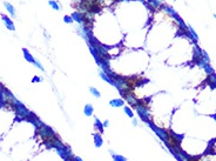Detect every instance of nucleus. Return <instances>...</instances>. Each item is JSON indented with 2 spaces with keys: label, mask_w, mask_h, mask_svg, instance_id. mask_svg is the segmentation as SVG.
Here are the masks:
<instances>
[{
  "label": "nucleus",
  "mask_w": 216,
  "mask_h": 161,
  "mask_svg": "<svg viewBox=\"0 0 216 161\" xmlns=\"http://www.w3.org/2000/svg\"><path fill=\"white\" fill-rule=\"evenodd\" d=\"M132 122H133V125H134V126H138V120H136V119H133V120H132Z\"/></svg>",
  "instance_id": "obj_29"
},
{
  "label": "nucleus",
  "mask_w": 216,
  "mask_h": 161,
  "mask_svg": "<svg viewBox=\"0 0 216 161\" xmlns=\"http://www.w3.org/2000/svg\"><path fill=\"white\" fill-rule=\"evenodd\" d=\"M134 109L136 110V113H138V115L140 116V119L142 120V121H145V122H147V121H149L150 120V114H149V108L147 107V105L143 103V101H141V100H139L138 101V104L134 106Z\"/></svg>",
  "instance_id": "obj_2"
},
{
  "label": "nucleus",
  "mask_w": 216,
  "mask_h": 161,
  "mask_svg": "<svg viewBox=\"0 0 216 161\" xmlns=\"http://www.w3.org/2000/svg\"><path fill=\"white\" fill-rule=\"evenodd\" d=\"M160 9H161V11H163L166 14H168L169 17L174 18V19H175V18L179 15V13H177V12H176V11H175V9H174L171 6H169V5L164 4V2L162 4L161 6H160Z\"/></svg>",
  "instance_id": "obj_4"
},
{
  "label": "nucleus",
  "mask_w": 216,
  "mask_h": 161,
  "mask_svg": "<svg viewBox=\"0 0 216 161\" xmlns=\"http://www.w3.org/2000/svg\"><path fill=\"white\" fill-rule=\"evenodd\" d=\"M4 6H5V8L7 9V12L12 15V17H15V14H17V12H15V8H14V6L12 5V4H9V2H5L4 4Z\"/></svg>",
  "instance_id": "obj_14"
},
{
  "label": "nucleus",
  "mask_w": 216,
  "mask_h": 161,
  "mask_svg": "<svg viewBox=\"0 0 216 161\" xmlns=\"http://www.w3.org/2000/svg\"><path fill=\"white\" fill-rule=\"evenodd\" d=\"M99 77L104 80V81H106V82H108L109 85H112V86H114V79L110 77V75H108L107 73H105L104 71H100L99 72Z\"/></svg>",
  "instance_id": "obj_9"
},
{
  "label": "nucleus",
  "mask_w": 216,
  "mask_h": 161,
  "mask_svg": "<svg viewBox=\"0 0 216 161\" xmlns=\"http://www.w3.org/2000/svg\"><path fill=\"white\" fill-rule=\"evenodd\" d=\"M63 22L71 25V24H73L74 21H73V18H72L71 15H65V17H63Z\"/></svg>",
  "instance_id": "obj_21"
},
{
  "label": "nucleus",
  "mask_w": 216,
  "mask_h": 161,
  "mask_svg": "<svg viewBox=\"0 0 216 161\" xmlns=\"http://www.w3.org/2000/svg\"><path fill=\"white\" fill-rule=\"evenodd\" d=\"M214 18H215V19H216V14H214Z\"/></svg>",
  "instance_id": "obj_34"
},
{
  "label": "nucleus",
  "mask_w": 216,
  "mask_h": 161,
  "mask_svg": "<svg viewBox=\"0 0 216 161\" xmlns=\"http://www.w3.org/2000/svg\"><path fill=\"white\" fill-rule=\"evenodd\" d=\"M4 90H5V87H4V86H2L1 84H0V93H1V92H2Z\"/></svg>",
  "instance_id": "obj_30"
},
{
  "label": "nucleus",
  "mask_w": 216,
  "mask_h": 161,
  "mask_svg": "<svg viewBox=\"0 0 216 161\" xmlns=\"http://www.w3.org/2000/svg\"><path fill=\"white\" fill-rule=\"evenodd\" d=\"M187 28H188V31H189V33H190V35H192L193 43H194V44H196V43L199 41V35L196 34L195 30H194V28H193V26H190V25H187Z\"/></svg>",
  "instance_id": "obj_12"
},
{
  "label": "nucleus",
  "mask_w": 216,
  "mask_h": 161,
  "mask_svg": "<svg viewBox=\"0 0 216 161\" xmlns=\"http://www.w3.org/2000/svg\"><path fill=\"white\" fill-rule=\"evenodd\" d=\"M33 65H35V66H37V67H38L39 69H41L42 72L45 71V69H44V67H42V65H41V64H40V62H39V61L37 60V59H35V61H34V64H33Z\"/></svg>",
  "instance_id": "obj_25"
},
{
  "label": "nucleus",
  "mask_w": 216,
  "mask_h": 161,
  "mask_svg": "<svg viewBox=\"0 0 216 161\" xmlns=\"http://www.w3.org/2000/svg\"><path fill=\"white\" fill-rule=\"evenodd\" d=\"M11 108L12 109H14V112H15V114H17V118L18 119H24V120H27L30 116H32L34 113L33 112H31L30 109H27V108L24 106V104H21L19 100H17L14 104H12L11 105Z\"/></svg>",
  "instance_id": "obj_1"
},
{
  "label": "nucleus",
  "mask_w": 216,
  "mask_h": 161,
  "mask_svg": "<svg viewBox=\"0 0 216 161\" xmlns=\"http://www.w3.org/2000/svg\"><path fill=\"white\" fill-rule=\"evenodd\" d=\"M37 133L44 139V140H47V139H51V138H53L56 135V133L53 131V128H51L50 126H47V125H42L41 127H39L38 129H37Z\"/></svg>",
  "instance_id": "obj_3"
},
{
  "label": "nucleus",
  "mask_w": 216,
  "mask_h": 161,
  "mask_svg": "<svg viewBox=\"0 0 216 161\" xmlns=\"http://www.w3.org/2000/svg\"><path fill=\"white\" fill-rule=\"evenodd\" d=\"M72 159H73V161H84L81 158H79V157H72Z\"/></svg>",
  "instance_id": "obj_27"
},
{
  "label": "nucleus",
  "mask_w": 216,
  "mask_h": 161,
  "mask_svg": "<svg viewBox=\"0 0 216 161\" xmlns=\"http://www.w3.org/2000/svg\"><path fill=\"white\" fill-rule=\"evenodd\" d=\"M1 19H2V21H4V24H5V27H6L7 30H9V31H15V26H14L13 21H12L7 15L1 14Z\"/></svg>",
  "instance_id": "obj_6"
},
{
  "label": "nucleus",
  "mask_w": 216,
  "mask_h": 161,
  "mask_svg": "<svg viewBox=\"0 0 216 161\" xmlns=\"http://www.w3.org/2000/svg\"><path fill=\"white\" fill-rule=\"evenodd\" d=\"M209 81H210V84H212V85L216 86V75H215V73H214V74H212V75H209Z\"/></svg>",
  "instance_id": "obj_24"
},
{
  "label": "nucleus",
  "mask_w": 216,
  "mask_h": 161,
  "mask_svg": "<svg viewBox=\"0 0 216 161\" xmlns=\"http://www.w3.org/2000/svg\"><path fill=\"white\" fill-rule=\"evenodd\" d=\"M102 125H104V128H106V127H108V126H109V121H108V120L104 121V123H102Z\"/></svg>",
  "instance_id": "obj_28"
},
{
  "label": "nucleus",
  "mask_w": 216,
  "mask_h": 161,
  "mask_svg": "<svg viewBox=\"0 0 216 161\" xmlns=\"http://www.w3.org/2000/svg\"><path fill=\"white\" fill-rule=\"evenodd\" d=\"M22 53H24L25 59H26L28 62H31V64H34V61H35V58H34L32 54L30 53V51H28L27 48H24V50H22Z\"/></svg>",
  "instance_id": "obj_13"
},
{
  "label": "nucleus",
  "mask_w": 216,
  "mask_h": 161,
  "mask_svg": "<svg viewBox=\"0 0 216 161\" xmlns=\"http://www.w3.org/2000/svg\"><path fill=\"white\" fill-rule=\"evenodd\" d=\"M48 5L53 8V9H55V11H59L61 7H60V5H59V2L58 1H55V0H50L48 1Z\"/></svg>",
  "instance_id": "obj_19"
},
{
  "label": "nucleus",
  "mask_w": 216,
  "mask_h": 161,
  "mask_svg": "<svg viewBox=\"0 0 216 161\" xmlns=\"http://www.w3.org/2000/svg\"><path fill=\"white\" fill-rule=\"evenodd\" d=\"M89 93H91L93 97H95V98H101V93H100L95 87H89Z\"/></svg>",
  "instance_id": "obj_18"
},
{
  "label": "nucleus",
  "mask_w": 216,
  "mask_h": 161,
  "mask_svg": "<svg viewBox=\"0 0 216 161\" xmlns=\"http://www.w3.org/2000/svg\"><path fill=\"white\" fill-rule=\"evenodd\" d=\"M139 1H142L143 2V1H149V0H139Z\"/></svg>",
  "instance_id": "obj_32"
},
{
  "label": "nucleus",
  "mask_w": 216,
  "mask_h": 161,
  "mask_svg": "<svg viewBox=\"0 0 216 161\" xmlns=\"http://www.w3.org/2000/svg\"><path fill=\"white\" fill-rule=\"evenodd\" d=\"M94 127L100 132V133H102L104 132V125H102V122L99 120V118H94Z\"/></svg>",
  "instance_id": "obj_16"
},
{
  "label": "nucleus",
  "mask_w": 216,
  "mask_h": 161,
  "mask_svg": "<svg viewBox=\"0 0 216 161\" xmlns=\"http://www.w3.org/2000/svg\"><path fill=\"white\" fill-rule=\"evenodd\" d=\"M85 1H89V2H99V0H85Z\"/></svg>",
  "instance_id": "obj_31"
},
{
  "label": "nucleus",
  "mask_w": 216,
  "mask_h": 161,
  "mask_svg": "<svg viewBox=\"0 0 216 161\" xmlns=\"http://www.w3.org/2000/svg\"><path fill=\"white\" fill-rule=\"evenodd\" d=\"M113 160L114 161H127L126 158H123L122 155H117V154H113Z\"/></svg>",
  "instance_id": "obj_22"
},
{
  "label": "nucleus",
  "mask_w": 216,
  "mask_h": 161,
  "mask_svg": "<svg viewBox=\"0 0 216 161\" xmlns=\"http://www.w3.org/2000/svg\"><path fill=\"white\" fill-rule=\"evenodd\" d=\"M202 59L206 60L207 62H210V58H209V55H208V53L206 51H202Z\"/></svg>",
  "instance_id": "obj_23"
},
{
  "label": "nucleus",
  "mask_w": 216,
  "mask_h": 161,
  "mask_svg": "<svg viewBox=\"0 0 216 161\" xmlns=\"http://www.w3.org/2000/svg\"><path fill=\"white\" fill-rule=\"evenodd\" d=\"M40 80H41V79H40V77H34V78L32 79V81H33V82H39Z\"/></svg>",
  "instance_id": "obj_26"
},
{
  "label": "nucleus",
  "mask_w": 216,
  "mask_h": 161,
  "mask_svg": "<svg viewBox=\"0 0 216 161\" xmlns=\"http://www.w3.org/2000/svg\"><path fill=\"white\" fill-rule=\"evenodd\" d=\"M148 2L153 6L154 9H158V8H160V6L164 2V0H149Z\"/></svg>",
  "instance_id": "obj_17"
},
{
  "label": "nucleus",
  "mask_w": 216,
  "mask_h": 161,
  "mask_svg": "<svg viewBox=\"0 0 216 161\" xmlns=\"http://www.w3.org/2000/svg\"><path fill=\"white\" fill-rule=\"evenodd\" d=\"M123 112H125V113H126V114H127L129 118H132V119L134 118V112H133V109H132L130 107H127V106H125V107H123Z\"/></svg>",
  "instance_id": "obj_20"
},
{
  "label": "nucleus",
  "mask_w": 216,
  "mask_h": 161,
  "mask_svg": "<svg viewBox=\"0 0 216 161\" xmlns=\"http://www.w3.org/2000/svg\"><path fill=\"white\" fill-rule=\"evenodd\" d=\"M109 106H112V107H114V108L123 107V106H125V100L121 99V98H119V99H113V100L109 101Z\"/></svg>",
  "instance_id": "obj_10"
},
{
  "label": "nucleus",
  "mask_w": 216,
  "mask_h": 161,
  "mask_svg": "<svg viewBox=\"0 0 216 161\" xmlns=\"http://www.w3.org/2000/svg\"><path fill=\"white\" fill-rule=\"evenodd\" d=\"M93 113H94V107H93V105H91V104H87V105H85V107H84V114L86 115V116H92L93 115Z\"/></svg>",
  "instance_id": "obj_11"
},
{
  "label": "nucleus",
  "mask_w": 216,
  "mask_h": 161,
  "mask_svg": "<svg viewBox=\"0 0 216 161\" xmlns=\"http://www.w3.org/2000/svg\"><path fill=\"white\" fill-rule=\"evenodd\" d=\"M214 120H215V122H216V115H214Z\"/></svg>",
  "instance_id": "obj_33"
},
{
  "label": "nucleus",
  "mask_w": 216,
  "mask_h": 161,
  "mask_svg": "<svg viewBox=\"0 0 216 161\" xmlns=\"http://www.w3.org/2000/svg\"><path fill=\"white\" fill-rule=\"evenodd\" d=\"M94 145H95V147H101L104 145V140H102L101 134L98 133L94 135Z\"/></svg>",
  "instance_id": "obj_15"
},
{
  "label": "nucleus",
  "mask_w": 216,
  "mask_h": 161,
  "mask_svg": "<svg viewBox=\"0 0 216 161\" xmlns=\"http://www.w3.org/2000/svg\"><path fill=\"white\" fill-rule=\"evenodd\" d=\"M27 121H30L31 123H33V126L35 127V129H38L39 127H41V126L44 125V122H42V121H41V120L35 115V114H33L32 116H30V118L27 119Z\"/></svg>",
  "instance_id": "obj_8"
},
{
  "label": "nucleus",
  "mask_w": 216,
  "mask_h": 161,
  "mask_svg": "<svg viewBox=\"0 0 216 161\" xmlns=\"http://www.w3.org/2000/svg\"><path fill=\"white\" fill-rule=\"evenodd\" d=\"M201 58H202V50L200 48V46L197 44H194V46H193V61L196 62Z\"/></svg>",
  "instance_id": "obj_5"
},
{
  "label": "nucleus",
  "mask_w": 216,
  "mask_h": 161,
  "mask_svg": "<svg viewBox=\"0 0 216 161\" xmlns=\"http://www.w3.org/2000/svg\"><path fill=\"white\" fill-rule=\"evenodd\" d=\"M123 100L125 101H127V104H129L130 106H135L136 104H138V99H136V97L134 95V93H127L125 97H123Z\"/></svg>",
  "instance_id": "obj_7"
}]
</instances>
